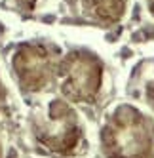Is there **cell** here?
Returning a JSON list of instances; mask_svg holds the SVG:
<instances>
[{"label": "cell", "mask_w": 154, "mask_h": 158, "mask_svg": "<svg viewBox=\"0 0 154 158\" xmlns=\"http://www.w3.org/2000/svg\"><path fill=\"white\" fill-rule=\"evenodd\" d=\"M108 158H152L154 122L129 105L118 107L101 131Z\"/></svg>", "instance_id": "obj_1"}, {"label": "cell", "mask_w": 154, "mask_h": 158, "mask_svg": "<svg viewBox=\"0 0 154 158\" xmlns=\"http://www.w3.org/2000/svg\"><path fill=\"white\" fill-rule=\"evenodd\" d=\"M61 94L74 103H91L103 82V65L87 52H74L57 67Z\"/></svg>", "instance_id": "obj_2"}, {"label": "cell", "mask_w": 154, "mask_h": 158, "mask_svg": "<svg viewBox=\"0 0 154 158\" xmlns=\"http://www.w3.org/2000/svg\"><path fill=\"white\" fill-rule=\"evenodd\" d=\"M80 126L74 110L65 101L53 99L36 118V137L51 151L69 152L80 141Z\"/></svg>", "instance_id": "obj_3"}, {"label": "cell", "mask_w": 154, "mask_h": 158, "mask_svg": "<svg viewBox=\"0 0 154 158\" xmlns=\"http://www.w3.org/2000/svg\"><path fill=\"white\" fill-rule=\"evenodd\" d=\"M14 71L19 84L29 92H38L51 80L53 59L40 44L21 46L14 57Z\"/></svg>", "instance_id": "obj_4"}, {"label": "cell", "mask_w": 154, "mask_h": 158, "mask_svg": "<svg viewBox=\"0 0 154 158\" xmlns=\"http://www.w3.org/2000/svg\"><path fill=\"white\" fill-rule=\"evenodd\" d=\"M93 15L107 23H116L126 12V0H87Z\"/></svg>", "instance_id": "obj_5"}, {"label": "cell", "mask_w": 154, "mask_h": 158, "mask_svg": "<svg viewBox=\"0 0 154 158\" xmlns=\"http://www.w3.org/2000/svg\"><path fill=\"white\" fill-rule=\"evenodd\" d=\"M19 2V6L21 8H25V10H32L34 8V4H36V0H17Z\"/></svg>", "instance_id": "obj_6"}, {"label": "cell", "mask_w": 154, "mask_h": 158, "mask_svg": "<svg viewBox=\"0 0 154 158\" xmlns=\"http://www.w3.org/2000/svg\"><path fill=\"white\" fill-rule=\"evenodd\" d=\"M147 95H148V99H150V103L154 105V82L148 84V88H147Z\"/></svg>", "instance_id": "obj_7"}, {"label": "cell", "mask_w": 154, "mask_h": 158, "mask_svg": "<svg viewBox=\"0 0 154 158\" xmlns=\"http://www.w3.org/2000/svg\"><path fill=\"white\" fill-rule=\"evenodd\" d=\"M148 8H150V14L154 15V0H148Z\"/></svg>", "instance_id": "obj_8"}]
</instances>
